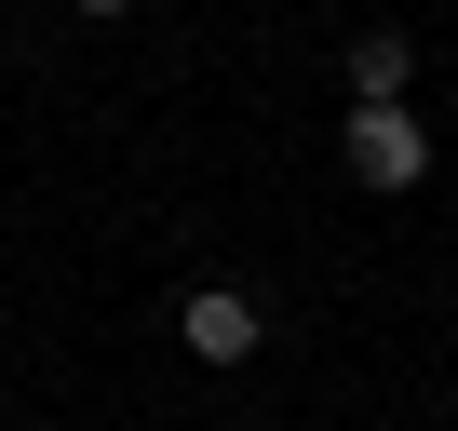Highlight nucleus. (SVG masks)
I'll use <instances>...</instances> for the list:
<instances>
[{
  "label": "nucleus",
  "mask_w": 458,
  "mask_h": 431,
  "mask_svg": "<svg viewBox=\"0 0 458 431\" xmlns=\"http://www.w3.org/2000/svg\"><path fill=\"white\" fill-rule=\"evenodd\" d=\"M404 81H418V41L404 28H364L351 41V108H404Z\"/></svg>",
  "instance_id": "7ed1b4c3"
},
{
  "label": "nucleus",
  "mask_w": 458,
  "mask_h": 431,
  "mask_svg": "<svg viewBox=\"0 0 458 431\" xmlns=\"http://www.w3.org/2000/svg\"><path fill=\"white\" fill-rule=\"evenodd\" d=\"M337 162H351L364 189H418V175H431V122H418V108H337Z\"/></svg>",
  "instance_id": "f257e3e1"
},
{
  "label": "nucleus",
  "mask_w": 458,
  "mask_h": 431,
  "mask_svg": "<svg viewBox=\"0 0 458 431\" xmlns=\"http://www.w3.org/2000/svg\"><path fill=\"white\" fill-rule=\"evenodd\" d=\"M68 14H135V0H68Z\"/></svg>",
  "instance_id": "20e7f679"
},
{
  "label": "nucleus",
  "mask_w": 458,
  "mask_h": 431,
  "mask_svg": "<svg viewBox=\"0 0 458 431\" xmlns=\"http://www.w3.org/2000/svg\"><path fill=\"white\" fill-rule=\"evenodd\" d=\"M175 337H189V364H243L270 324H257V297H243V283H202V297H175Z\"/></svg>",
  "instance_id": "f03ea898"
}]
</instances>
